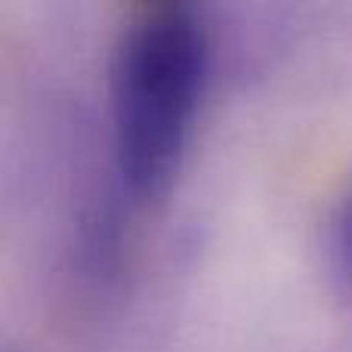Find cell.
I'll use <instances>...</instances> for the list:
<instances>
[{"label": "cell", "mask_w": 352, "mask_h": 352, "mask_svg": "<svg viewBox=\"0 0 352 352\" xmlns=\"http://www.w3.org/2000/svg\"><path fill=\"white\" fill-rule=\"evenodd\" d=\"M334 244H337V254H340L343 266H346L349 275H352V188L343 195L340 210H337V219H334Z\"/></svg>", "instance_id": "2"}, {"label": "cell", "mask_w": 352, "mask_h": 352, "mask_svg": "<svg viewBox=\"0 0 352 352\" xmlns=\"http://www.w3.org/2000/svg\"><path fill=\"white\" fill-rule=\"evenodd\" d=\"M111 65V155L133 201L170 186L207 80V37L195 0H133Z\"/></svg>", "instance_id": "1"}]
</instances>
